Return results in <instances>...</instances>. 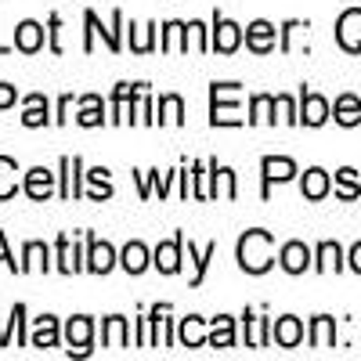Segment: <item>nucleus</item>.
<instances>
[{
    "label": "nucleus",
    "mask_w": 361,
    "mask_h": 361,
    "mask_svg": "<svg viewBox=\"0 0 361 361\" xmlns=\"http://www.w3.org/2000/svg\"><path fill=\"white\" fill-rule=\"evenodd\" d=\"M235 264H238V271H246V275H267V271L279 264L275 235L267 228H246L235 238Z\"/></svg>",
    "instance_id": "nucleus-1"
},
{
    "label": "nucleus",
    "mask_w": 361,
    "mask_h": 361,
    "mask_svg": "<svg viewBox=\"0 0 361 361\" xmlns=\"http://www.w3.org/2000/svg\"><path fill=\"white\" fill-rule=\"evenodd\" d=\"M209 127H250L243 116V83L238 80L209 83Z\"/></svg>",
    "instance_id": "nucleus-2"
},
{
    "label": "nucleus",
    "mask_w": 361,
    "mask_h": 361,
    "mask_svg": "<svg viewBox=\"0 0 361 361\" xmlns=\"http://www.w3.org/2000/svg\"><path fill=\"white\" fill-rule=\"evenodd\" d=\"M98 40H102L112 54L123 51V44H127V15L119 11V8L109 15V22H102L98 11H90V8L83 11V54H94Z\"/></svg>",
    "instance_id": "nucleus-3"
},
{
    "label": "nucleus",
    "mask_w": 361,
    "mask_h": 361,
    "mask_svg": "<svg viewBox=\"0 0 361 361\" xmlns=\"http://www.w3.org/2000/svg\"><path fill=\"white\" fill-rule=\"evenodd\" d=\"M54 271L58 275H83L87 271V231H62L54 238Z\"/></svg>",
    "instance_id": "nucleus-4"
},
{
    "label": "nucleus",
    "mask_w": 361,
    "mask_h": 361,
    "mask_svg": "<svg viewBox=\"0 0 361 361\" xmlns=\"http://www.w3.org/2000/svg\"><path fill=\"white\" fill-rule=\"evenodd\" d=\"M94 333H98V322L90 314H73L62 322V336H66V354L69 357H87L94 350Z\"/></svg>",
    "instance_id": "nucleus-5"
},
{
    "label": "nucleus",
    "mask_w": 361,
    "mask_h": 361,
    "mask_svg": "<svg viewBox=\"0 0 361 361\" xmlns=\"http://www.w3.org/2000/svg\"><path fill=\"white\" fill-rule=\"evenodd\" d=\"M243 44H246V25H238L224 11H214V18H209V51L235 54Z\"/></svg>",
    "instance_id": "nucleus-6"
},
{
    "label": "nucleus",
    "mask_w": 361,
    "mask_h": 361,
    "mask_svg": "<svg viewBox=\"0 0 361 361\" xmlns=\"http://www.w3.org/2000/svg\"><path fill=\"white\" fill-rule=\"evenodd\" d=\"M300 177L296 159L289 156H260V199H271V188L275 185H289V180Z\"/></svg>",
    "instance_id": "nucleus-7"
},
{
    "label": "nucleus",
    "mask_w": 361,
    "mask_h": 361,
    "mask_svg": "<svg viewBox=\"0 0 361 361\" xmlns=\"http://www.w3.org/2000/svg\"><path fill=\"white\" fill-rule=\"evenodd\" d=\"M83 177H87L83 156H62L58 159V199L62 202L83 199Z\"/></svg>",
    "instance_id": "nucleus-8"
},
{
    "label": "nucleus",
    "mask_w": 361,
    "mask_h": 361,
    "mask_svg": "<svg viewBox=\"0 0 361 361\" xmlns=\"http://www.w3.org/2000/svg\"><path fill=\"white\" fill-rule=\"evenodd\" d=\"M329 119H333V102L304 83V87H300V127L318 130V127L329 123Z\"/></svg>",
    "instance_id": "nucleus-9"
},
{
    "label": "nucleus",
    "mask_w": 361,
    "mask_h": 361,
    "mask_svg": "<svg viewBox=\"0 0 361 361\" xmlns=\"http://www.w3.org/2000/svg\"><path fill=\"white\" fill-rule=\"evenodd\" d=\"M22 195L33 202H51L58 195V170L47 166H29L22 173Z\"/></svg>",
    "instance_id": "nucleus-10"
},
{
    "label": "nucleus",
    "mask_w": 361,
    "mask_h": 361,
    "mask_svg": "<svg viewBox=\"0 0 361 361\" xmlns=\"http://www.w3.org/2000/svg\"><path fill=\"white\" fill-rule=\"evenodd\" d=\"M177 173H180V163H177L173 170H159V166H152V170H134L130 177L137 180V195H141V199H152V195L166 199L170 188L177 185Z\"/></svg>",
    "instance_id": "nucleus-11"
},
{
    "label": "nucleus",
    "mask_w": 361,
    "mask_h": 361,
    "mask_svg": "<svg viewBox=\"0 0 361 361\" xmlns=\"http://www.w3.org/2000/svg\"><path fill=\"white\" fill-rule=\"evenodd\" d=\"M185 231H173L170 238H163V243L152 250V267L159 271V275H177L180 267H185Z\"/></svg>",
    "instance_id": "nucleus-12"
},
{
    "label": "nucleus",
    "mask_w": 361,
    "mask_h": 361,
    "mask_svg": "<svg viewBox=\"0 0 361 361\" xmlns=\"http://www.w3.org/2000/svg\"><path fill=\"white\" fill-rule=\"evenodd\" d=\"M119 267V250L105 238H98L94 231H87V275H109Z\"/></svg>",
    "instance_id": "nucleus-13"
},
{
    "label": "nucleus",
    "mask_w": 361,
    "mask_h": 361,
    "mask_svg": "<svg viewBox=\"0 0 361 361\" xmlns=\"http://www.w3.org/2000/svg\"><path fill=\"white\" fill-rule=\"evenodd\" d=\"M238 322H243V340H246V347L264 350V347L275 343V340H271V325H275V318H267L264 307H260V311L246 307L243 314H238Z\"/></svg>",
    "instance_id": "nucleus-14"
},
{
    "label": "nucleus",
    "mask_w": 361,
    "mask_h": 361,
    "mask_svg": "<svg viewBox=\"0 0 361 361\" xmlns=\"http://www.w3.org/2000/svg\"><path fill=\"white\" fill-rule=\"evenodd\" d=\"M22 127L25 130H40V127H51L54 123V109H51V98L44 90H33V94H22Z\"/></svg>",
    "instance_id": "nucleus-15"
},
{
    "label": "nucleus",
    "mask_w": 361,
    "mask_h": 361,
    "mask_svg": "<svg viewBox=\"0 0 361 361\" xmlns=\"http://www.w3.org/2000/svg\"><path fill=\"white\" fill-rule=\"evenodd\" d=\"M62 343H66V336H62V318H58V314H40V318L29 322V347L54 350Z\"/></svg>",
    "instance_id": "nucleus-16"
},
{
    "label": "nucleus",
    "mask_w": 361,
    "mask_h": 361,
    "mask_svg": "<svg viewBox=\"0 0 361 361\" xmlns=\"http://www.w3.org/2000/svg\"><path fill=\"white\" fill-rule=\"evenodd\" d=\"M279 267L286 275H304V271H314V250L307 243H300V238H289V243L279 246Z\"/></svg>",
    "instance_id": "nucleus-17"
},
{
    "label": "nucleus",
    "mask_w": 361,
    "mask_h": 361,
    "mask_svg": "<svg viewBox=\"0 0 361 361\" xmlns=\"http://www.w3.org/2000/svg\"><path fill=\"white\" fill-rule=\"evenodd\" d=\"M11 44H15V51H22V54H40V51L47 47V22H37V18L15 22Z\"/></svg>",
    "instance_id": "nucleus-18"
},
{
    "label": "nucleus",
    "mask_w": 361,
    "mask_h": 361,
    "mask_svg": "<svg viewBox=\"0 0 361 361\" xmlns=\"http://www.w3.org/2000/svg\"><path fill=\"white\" fill-rule=\"evenodd\" d=\"M246 51L253 54H275L279 51V25L267 22V18H253L246 22Z\"/></svg>",
    "instance_id": "nucleus-19"
},
{
    "label": "nucleus",
    "mask_w": 361,
    "mask_h": 361,
    "mask_svg": "<svg viewBox=\"0 0 361 361\" xmlns=\"http://www.w3.org/2000/svg\"><path fill=\"white\" fill-rule=\"evenodd\" d=\"M76 123L83 130H94V127H109V102L102 94H80L76 98Z\"/></svg>",
    "instance_id": "nucleus-20"
},
{
    "label": "nucleus",
    "mask_w": 361,
    "mask_h": 361,
    "mask_svg": "<svg viewBox=\"0 0 361 361\" xmlns=\"http://www.w3.org/2000/svg\"><path fill=\"white\" fill-rule=\"evenodd\" d=\"M177 347H188V350L209 347V318H202V314L177 318Z\"/></svg>",
    "instance_id": "nucleus-21"
},
{
    "label": "nucleus",
    "mask_w": 361,
    "mask_h": 361,
    "mask_svg": "<svg viewBox=\"0 0 361 361\" xmlns=\"http://www.w3.org/2000/svg\"><path fill=\"white\" fill-rule=\"evenodd\" d=\"M47 271H54V246L29 238L22 246V275H47Z\"/></svg>",
    "instance_id": "nucleus-22"
},
{
    "label": "nucleus",
    "mask_w": 361,
    "mask_h": 361,
    "mask_svg": "<svg viewBox=\"0 0 361 361\" xmlns=\"http://www.w3.org/2000/svg\"><path fill=\"white\" fill-rule=\"evenodd\" d=\"M141 87H148L145 80H119L112 87V94H109V127H123V119H127V105L134 102V94Z\"/></svg>",
    "instance_id": "nucleus-23"
},
{
    "label": "nucleus",
    "mask_w": 361,
    "mask_h": 361,
    "mask_svg": "<svg viewBox=\"0 0 361 361\" xmlns=\"http://www.w3.org/2000/svg\"><path fill=\"white\" fill-rule=\"evenodd\" d=\"M206 166H209V195L235 202L238 199V173L231 166L217 163V159H206Z\"/></svg>",
    "instance_id": "nucleus-24"
},
{
    "label": "nucleus",
    "mask_w": 361,
    "mask_h": 361,
    "mask_svg": "<svg viewBox=\"0 0 361 361\" xmlns=\"http://www.w3.org/2000/svg\"><path fill=\"white\" fill-rule=\"evenodd\" d=\"M214 257H217V243H214V238H209L206 246H195L192 238L185 243V260L192 264V279H188L192 289H199L206 282V271H209V264H214Z\"/></svg>",
    "instance_id": "nucleus-25"
},
{
    "label": "nucleus",
    "mask_w": 361,
    "mask_h": 361,
    "mask_svg": "<svg viewBox=\"0 0 361 361\" xmlns=\"http://www.w3.org/2000/svg\"><path fill=\"white\" fill-rule=\"evenodd\" d=\"M336 44L347 54H361V8H347L336 18Z\"/></svg>",
    "instance_id": "nucleus-26"
},
{
    "label": "nucleus",
    "mask_w": 361,
    "mask_h": 361,
    "mask_svg": "<svg viewBox=\"0 0 361 361\" xmlns=\"http://www.w3.org/2000/svg\"><path fill=\"white\" fill-rule=\"evenodd\" d=\"M304 336H307V329L296 314H279L275 325H271V340H275V347H282V350H296L300 343H304Z\"/></svg>",
    "instance_id": "nucleus-27"
},
{
    "label": "nucleus",
    "mask_w": 361,
    "mask_h": 361,
    "mask_svg": "<svg viewBox=\"0 0 361 361\" xmlns=\"http://www.w3.org/2000/svg\"><path fill=\"white\" fill-rule=\"evenodd\" d=\"M314 271L318 275H340V271H347V250L336 238H325V243L314 246Z\"/></svg>",
    "instance_id": "nucleus-28"
},
{
    "label": "nucleus",
    "mask_w": 361,
    "mask_h": 361,
    "mask_svg": "<svg viewBox=\"0 0 361 361\" xmlns=\"http://www.w3.org/2000/svg\"><path fill=\"white\" fill-rule=\"evenodd\" d=\"M246 123L250 127H275L279 123V109H275V94H267V90H257V94H250L246 102Z\"/></svg>",
    "instance_id": "nucleus-29"
},
{
    "label": "nucleus",
    "mask_w": 361,
    "mask_h": 361,
    "mask_svg": "<svg viewBox=\"0 0 361 361\" xmlns=\"http://www.w3.org/2000/svg\"><path fill=\"white\" fill-rule=\"evenodd\" d=\"M112 195H116L112 170H109V166H90L87 177H83V199H90V202H109Z\"/></svg>",
    "instance_id": "nucleus-30"
},
{
    "label": "nucleus",
    "mask_w": 361,
    "mask_h": 361,
    "mask_svg": "<svg viewBox=\"0 0 361 361\" xmlns=\"http://www.w3.org/2000/svg\"><path fill=\"white\" fill-rule=\"evenodd\" d=\"M159 51L163 54H188V22L180 18H166L159 25Z\"/></svg>",
    "instance_id": "nucleus-31"
},
{
    "label": "nucleus",
    "mask_w": 361,
    "mask_h": 361,
    "mask_svg": "<svg viewBox=\"0 0 361 361\" xmlns=\"http://www.w3.org/2000/svg\"><path fill=\"white\" fill-rule=\"evenodd\" d=\"M329 192H333V173L322 170V166H307L300 173V195L307 202H322Z\"/></svg>",
    "instance_id": "nucleus-32"
},
{
    "label": "nucleus",
    "mask_w": 361,
    "mask_h": 361,
    "mask_svg": "<svg viewBox=\"0 0 361 361\" xmlns=\"http://www.w3.org/2000/svg\"><path fill=\"white\" fill-rule=\"evenodd\" d=\"M156 123V98H152V90L141 87L134 102L127 105V119H123V127H152Z\"/></svg>",
    "instance_id": "nucleus-33"
},
{
    "label": "nucleus",
    "mask_w": 361,
    "mask_h": 361,
    "mask_svg": "<svg viewBox=\"0 0 361 361\" xmlns=\"http://www.w3.org/2000/svg\"><path fill=\"white\" fill-rule=\"evenodd\" d=\"M127 44H130V54H152L159 51V22H130L127 25Z\"/></svg>",
    "instance_id": "nucleus-34"
},
{
    "label": "nucleus",
    "mask_w": 361,
    "mask_h": 361,
    "mask_svg": "<svg viewBox=\"0 0 361 361\" xmlns=\"http://www.w3.org/2000/svg\"><path fill=\"white\" fill-rule=\"evenodd\" d=\"M119 267L127 271L130 279H137V275H145L148 267H152V250H148L141 238H130V243L119 250Z\"/></svg>",
    "instance_id": "nucleus-35"
},
{
    "label": "nucleus",
    "mask_w": 361,
    "mask_h": 361,
    "mask_svg": "<svg viewBox=\"0 0 361 361\" xmlns=\"http://www.w3.org/2000/svg\"><path fill=\"white\" fill-rule=\"evenodd\" d=\"M148 314H152V322H156V347H173L177 343V318H170L173 314V304H152L148 307Z\"/></svg>",
    "instance_id": "nucleus-36"
},
{
    "label": "nucleus",
    "mask_w": 361,
    "mask_h": 361,
    "mask_svg": "<svg viewBox=\"0 0 361 361\" xmlns=\"http://www.w3.org/2000/svg\"><path fill=\"white\" fill-rule=\"evenodd\" d=\"M102 347H109V350L130 347V318H123V314L102 318Z\"/></svg>",
    "instance_id": "nucleus-37"
},
{
    "label": "nucleus",
    "mask_w": 361,
    "mask_h": 361,
    "mask_svg": "<svg viewBox=\"0 0 361 361\" xmlns=\"http://www.w3.org/2000/svg\"><path fill=\"white\" fill-rule=\"evenodd\" d=\"M156 123L159 127H185V98L177 90H166L156 102Z\"/></svg>",
    "instance_id": "nucleus-38"
},
{
    "label": "nucleus",
    "mask_w": 361,
    "mask_h": 361,
    "mask_svg": "<svg viewBox=\"0 0 361 361\" xmlns=\"http://www.w3.org/2000/svg\"><path fill=\"white\" fill-rule=\"evenodd\" d=\"M307 343L314 350H329L336 347V318L333 314H314L307 322Z\"/></svg>",
    "instance_id": "nucleus-39"
},
{
    "label": "nucleus",
    "mask_w": 361,
    "mask_h": 361,
    "mask_svg": "<svg viewBox=\"0 0 361 361\" xmlns=\"http://www.w3.org/2000/svg\"><path fill=\"white\" fill-rule=\"evenodd\" d=\"M333 123H340L347 130L361 123V98L357 94H350V90L336 94V102H333Z\"/></svg>",
    "instance_id": "nucleus-40"
},
{
    "label": "nucleus",
    "mask_w": 361,
    "mask_h": 361,
    "mask_svg": "<svg viewBox=\"0 0 361 361\" xmlns=\"http://www.w3.org/2000/svg\"><path fill=\"white\" fill-rule=\"evenodd\" d=\"M22 166H18V159H11V156H0V202H8V199H15L18 192H22Z\"/></svg>",
    "instance_id": "nucleus-41"
},
{
    "label": "nucleus",
    "mask_w": 361,
    "mask_h": 361,
    "mask_svg": "<svg viewBox=\"0 0 361 361\" xmlns=\"http://www.w3.org/2000/svg\"><path fill=\"white\" fill-rule=\"evenodd\" d=\"M333 195L343 199V202L361 199V173H357L354 166H340V170L333 173Z\"/></svg>",
    "instance_id": "nucleus-42"
},
{
    "label": "nucleus",
    "mask_w": 361,
    "mask_h": 361,
    "mask_svg": "<svg viewBox=\"0 0 361 361\" xmlns=\"http://www.w3.org/2000/svg\"><path fill=\"white\" fill-rule=\"evenodd\" d=\"M238 336H235V318L231 314H214L209 318V347H217V350H228L235 347Z\"/></svg>",
    "instance_id": "nucleus-43"
},
{
    "label": "nucleus",
    "mask_w": 361,
    "mask_h": 361,
    "mask_svg": "<svg viewBox=\"0 0 361 361\" xmlns=\"http://www.w3.org/2000/svg\"><path fill=\"white\" fill-rule=\"evenodd\" d=\"M29 307L25 304H15L11 314H8V343L15 347H29Z\"/></svg>",
    "instance_id": "nucleus-44"
},
{
    "label": "nucleus",
    "mask_w": 361,
    "mask_h": 361,
    "mask_svg": "<svg viewBox=\"0 0 361 361\" xmlns=\"http://www.w3.org/2000/svg\"><path fill=\"white\" fill-rule=\"evenodd\" d=\"M307 29H311L307 18H286V22L279 25V51H282V54H293L296 44H300V37H307Z\"/></svg>",
    "instance_id": "nucleus-45"
},
{
    "label": "nucleus",
    "mask_w": 361,
    "mask_h": 361,
    "mask_svg": "<svg viewBox=\"0 0 361 361\" xmlns=\"http://www.w3.org/2000/svg\"><path fill=\"white\" fill-rule=\"evenodd\" d=\"M134 347L148 350V347H156V322L152 314H148V307H137V318H134Z\"/></svg>",
    "instance_id": "nucleus-46"
},
{
    "label": "nucleus",
    "mask_w": 361,
    "mask_h": 361,
    "mask_svg": "<svg viewBox=\"0 0 361 361\" xmlns=\"http://www.w3.org/2000/svg\"><path fill=\"white\" fill-rule=\"evenodd\" d=\"M275 109H279V123L286 127H300V94H286V90H279L275 94Z\"/></svg>",
    "instance_id": "nucleus-47"
},
{
    "label": "nucleus",
    "mask_w": 361,
    "mask_h": 361,
    "mask_svg": "<svg viewBox=\"0 0 361 361\" xmlns=\"http://www.w3.org/2000/svg\"><path fill=\"white\" fill-rule=\"evenodd\" d=\"M192 199L195 202H209V199H214V195H209V166H206V159L192 163Z\"/></svg>",
    "instance_id": "nucleus-48"
},
{
    "label": "nucleus",
    "mask_w": 361,
    "mask_h": 361,
    "mask_svg": "<svg viewBox=\"0 0 361 361\" xmlns=\"http://www.w3.org/2000/svg\"><path fill=\"white\" fill-rule=\"evenodd\" d=\"M188 47L195 54H209V25L202 18H188Z\"/></svg>",
    "instance_id": "nucleus-49"
},
{
    "label": "nucleus",
    "mask_w": 361,
    "mask_h": 361,
    "mask_svg": "<svg viewBox=\"0 0 361 361\" xmlns=\"http://www.w3.org/2000/svg\"><path fill=\"white\" fill-rule=\"evenodd\" d=\"M62 25H66V22H62V15H58V11L47 15V51H51V54H62V51H66V47H62Z\"/></svg>",
    "instance_id": "nucleus-50"
},
{
    "label": "nucleus",
    "mask_w": 361,
    "mask_h": 361,
    "mask_svg": "<svg viewBox=\"0 0 361 361\" xmlns=\"http://www.w3.org/2000/svg\"><path fill=\"white\" fill-rule=\"evenodd\" d=\"M73 109H76V98L73 94H62L54 102V127H66L69 119H73Z\"/></svg>",
    "instance_id": "nucleus-51"
},
{
    "label": "nucleus",
    "mask_w": 361,
    "mask_h": 361,
    "mask_svg": "<svg viewBox=\"0 0 361 361\" xmlns=\"http://www.w3.org/2000/svg\"><path fill=\"white\" fill-rule=\"evenodd\" d=\"M177 195L180 199H192V163L188 159H180V173H177Z\"/></svg>",
    "instance_id": "nucleus-52"
},
{
    "label": "nucleus",
    "mask_w": 361,
    "mask_h": 361,
    "mask_svg": "<svg viewBox=\"0 0 361 361\" xmlns=\"http://www.w3.org/2000/svg\"><path fill=\"white\" fill-rule=\"evenodd\" d=\"M0 264H4L11 275H22V260H15V253H11V246H8V235L0 231Z\"/></svg>",
    "instance_id": "nucleus-53"
},
{
    "label": "nucleus",
    "mask_w": 361,
    "mask_h": 361,
    "mask_svg": "<svg viewBox=\"0 0 361 361\" xmlns=\"http://www.w3.org/2000/svg\"><path fill=\"white\" fill-rule=\"evenodd\" d=\"M15 102H22V94L11 83H0V109H15Z\"/></svg>",
    "instance_id": "nucleus-54"
},
{
    "label": "nucleus",
    "mask_w": 361,
    "mask_h": 361,
    "mask_svg": "<svg viewBox=\"0 0 361 361\" xmlns=\"http://www.w3.org/2000/svg\"><path fill=\"white\" fill-rule=\"evenodd\" d=\"M347 271H354V275H361V238L347 250Z\"/></svg>",
    "instance_id": "nucleus-55"
},
{
    "label": "nucleus",
    "mask_w": 361,
    "mask_h": 361,
    "mask_svg": "<svg viewBox=\"0 0 361 361\" xmlns=\"http://www.w3.org/2000/svg\"><path fill=\"white\" fill-rule=\"evenodd\" d=\"M0 347H11L8 343V318H0Z\"/></svg>",
    "instance_id": "nucleus-56"
},
{
    "label": "nucleus",
    "mask_w": 361,
    "mask_h": 361,
    "mask_svg": "<svg viewBox=\"0 0 361 361\" xmlns=\"http://www.w3.org/2000/svg\"><path fill=\"white\" fill-rule=\"evenodd\" d=\"M15 51V44H0V54H11Z\"/></svg>",
    "instance_id": "nucleus-57"
}]
</instances>
